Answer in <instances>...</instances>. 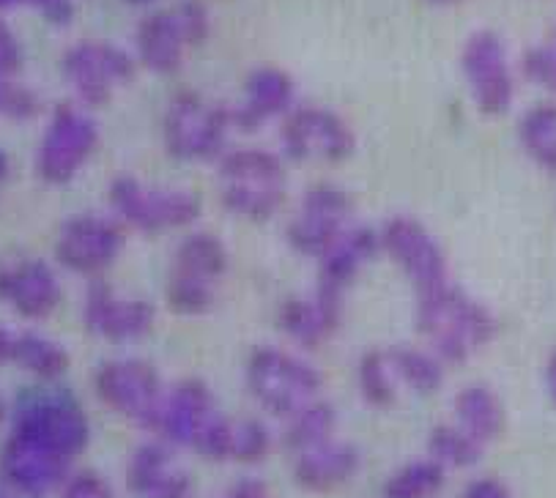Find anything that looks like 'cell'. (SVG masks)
<instances>
[{
	"label": "cell",
	"mask_w": 556,
	"mask_h": 498,
	"mask_svg": "<svg viewBox=\"0 0 556 498\" xmlns=\"http://www.w3.org/2000/svg\"><path fill=\"white\" fill-rule=\"evenodd\" d=\"M414 323L430 343V350L447 367L466 365L500 334V321L491 307L453 282L437 291L419 293Z\"/></svg>",
	"instance_id": "cell-1"
},
{
	"label": "cell",
	"mask_w": 556,
	"mask_h": 498,
	"mask_svg": "<svg viewBox=\"0 0 556 498\" xmlns=\"http://www.w3.org/2000/svg\"><path fill=\"white\" fill-rule=\"evenodd\" d=\"M219 206L247 222H269L288 197V173L282 156L258 145L228 149L217 159Z\"/></svg>",
	"instance_id": "cell-2"
},
{
	"label": "cell",
	"mask_w": 556,
	"mask_h": 498,
	"mask_svg": "<svg viewBox=\"0 0 556 498\" xmlns=\"http://www.w3.org/2000/svg\"><path fill=\"white\" fill-rule=\"evenodd\" d=\"M9 435L75 463L91 444V422L75 395L55 386H36L14 400Z\"/></svg>",
	"instance_id": "cell-3"
},
{
	"label": "cell",
	"mask_w": 556,
	"mask_h": 498,
	"mask_svg": "<svg viewBox=\"0 0 556 498\" xmlns=\"http://www.w3.org/2000/svg\"><path fill=\"white\" fill-rule=\"evenodd\" d=\"M244 386L269 417L286 422L299 408L321 397L324 375L313 361L280 345H255L244 361Z\"/></svg>",
	"instance_id": "cell-4"
},
{
	"label": "cell",
	"mask_w": 556,
	"mask_h": 498,
	"mask_svg": "<svg viewBox=\"0 0 556 498\" xmlns=\"http://www.w3.org/2000/svg\"><path fill=\"white\" fill-rule=\"evenodd\" d=\"M230 269L225 241L212 230H190L176 244L167 274V307L184 318H201L217 304L219 282Z\"/></svg>",
	"instance_id": "cell-5"
},
{
	"label": "cell",
	"mask_w": 556,
	"mask_h": 498,
	"mask_svg": "<svg viewBox=\"0 0 556 498\" xmlns=\"http://www.w3.org/2000/svg\"><path fill=\"white\" fill-rule=\"evenodd\" d=\"M233 104L206 102L192 88H181L162 115V145L176 162H217L228 151Z\"/></svg>",
	"instance_id": "cell-6"
},
{
	"label": "cell",
	"mask_w": 556,
	"mask_h": 498,
	"mask_svg": "<svg viewBox=\"0 0 556 498\" xmlns=\"http://www.w3.org/2000/svg\"><path fill=\"white\" fill-rule=\"evenodd\" d=\"M108 203L113 217L140 235H162L187 230L201 219V197L178 187H151L135 176L110 181Z\"/></svg>",
	"instance_id": "cell-7"
},
{
	"label": "cell",
	"mask_w": 556,
	"mask_h": 498,
	"mask_svg": "<svg viewBox=\"0 0 556 498\" xmlns=\"http://www.w3.org/2000/svg\"><path fill=\"white\" fill-rule=\"evenodd\" d=\"M93 395L115 417L154 433L165 403V381L151 361L138 356L108 359L93 370Z\"/></svg>",
	"instance_id": "cell-8"
},
{
	"label": "cell",
	"mask_w": 556,
	"mask_h": 498,
	"mask_svg": "<svg viewBox=\"0 0 556 498\" xmlns=\"http://www.w3.org/2000/svg\"><path fill=\"white\" fill-rule=\"evenodd\" d=\"M99 149V124L83 104L61 102L52 110L36 151V176L50 187L75 181Z\"/></svg>",
	"instance_id": "cell-9"
},
{
	"label": "cell",
	"mask_w": 556,
	"mask_h": 498,
	"mask_svg": "<svg viewBox=\"0 0 556 498\" xmlns=\"http://www.w3.org/2000/svg\"><path fill=\"white\" fill-rule=\"evenodd\" d=\"M61 75L72 97L86 110L104 107L118 88L129 86L138 75L132 52L121 50L110 41H77L61 58Z\"/></svg>",
	"instance_id": "cell-10"
},
{
	"label": "cell",
	"mask_w": 556,
	"mask_h": 498,
	"mask_svg": "<svg viewBox=\"0 0 556 498\" xmlns=\"http://www.w3.org/2000/svg\"><path fill=\"white\" fill-rule=\"evenodd\" d=\"M460 75L477 113L485 118H500L516 102V72L505 39L496 30L480 28L466 36L460 47Z\"/></svg>",
	"instance_id": "cell-11"
},
{
	"label": "cell",
	"mask_w": 556,
	"mask_h": 498,
	"mask_svg": "<svg viewBox=\"0 0 556 498\" xmlns=\"http://www.w3.org/2000/svg\"><path fill=\"white\" fill-rule=\"evenodd\" d=\"M280 149L286 162L293 165H307L313 159L343 165L356 151V135L334 110L302 104L280 120Z\"/></svg>",
	"instance_id": "cell-12"
},
{
	"label": "cell",
	"mask_w": 556,
	"mask_h": 498,
	"mask_svg": "<svg viewBox=\"0 0 556 498\" xmlns=\"http://www.w3.org/2000/svg\"><path fill=\"white\" fill-rule=\"evenodd\" d=\"M127 228L108 214H75L55 235L58 266L86 280H102L104 271L124 255Z\"/></svg>",
	"instance_id": "cell-13"
},
{
	"label": "cell",
	"mask_w": 556,
	"mask_h": 498,
	"mask_svg": "<svg viewBox=\"0 0 556 498\" xmlns=\"http://www.w3.org/2000/svg\"><path fill=\"white\" fill-rule=\"evenodd\" d=\"M379 239L381 253L403 271L417 296L450 282L447 253L419 219L397 214L381 225Z\"/></svg>",
	"instance_id": "cell-14"
},
{
	"label": "cell",
	"mask_w": 556,
	"mask_h": 498,
	"mask_svg": "<svg viewBox=\"0 0 556 498\" xmlns=\"http://www.w3.org/2000/svg\"><path fill=\"white\" fill-rule=\"evenodd\" d=\"M354 201L343 187L318 181L299 201L296 217L286 228V244L302 258L318 260L351 225Z\"/></svg>",
	"instance_id": "cell-15"
},
{
	"label": "cell",
	"mask_w": 556,
	"mask_h": 498,
	"mask_svg": "<svg viewBox=\"0 0 556 498\" xmlns=\"http://www.w3.org/2000/svg\"><path fill=\"white\" fill-rule=\"evenodd\" d=\"M83 327L102 343L132 345L154 332L156 307L149 298L118 296L108 282L93 280L83 298Z\"/></svg>",
	"instance_id": "cell-16"
},
{
	"label": "cell",
	"mask_w": 556,
	"mask_h": 498,
	"mask_svg": "<svg viewBox=\"0 0 556 498\" xmlns=\"http://www.w3.org/2000/svg\"><path fill=\"white\" fill-rule=\"evenodd\" d=\"M64 288L55 269L34 255H12L0 260V304L25 321H47L61 307Z\"/></svg>",
	"instance_id": "cell-17"
},
{
	"label": "cell",
	"mask_w": 556,
	"mask_h": 498,
	"mask_svg": "<svg viewBox=\"0 0 556 498\" xmlns=\"http://www.w3.org/2000/svg\"><path fill=\"white\" fill-rule=\"evenodd\" d=\"M345 293L316 285L307 296H291L277 312V327L302 350H318L343 329Z\"/></svg>",
	"instance_id": "cell-18"
},
{
	"label": "cell",
	"mask_w": 556,
	"mask_h": 498,
	"mask_svg": "<svg viewBox=\"0 0 556 498\" xmlns=\"http://www.w3.org/2000/svg\"><path fill=\"white\" fill-rule=\"evenodd\" d=\"M124 482L132 498H192L195 482L187 469L176 463V447L162 438L143 442L132 449L124 471Z\"/></svg>",
	"instance_id": "cell-19"
},
{
	"label": "cell",
	"mask_w": 556,
	"mask_h": 498,
	"mask_svg": "<svg viewBox=\"0 0 556 498\" xmlns=\"http://www.w3.org/2000/svg\"><path fill=\"white\" fill-rule=\"evenodd\" d=\"M214 413H219V408L212 386L201 379H181L167 386L154 435L176 449H192Z\"/></svg>",
	"instance_id": "cell-20"
},
{
	"label": "cell",
	"mask_w": 556,
	"mask_h": 498,
	"mask_svg": "<svg viewBox=\"0 0 556 498\" xmlns=\"http://www.w3.org/2000/svg\"><path fill=\"white\" fill-rule=\"evenodd\" d=\"M296 107V82L280 66H258L247 75L244 99L233 104V129L255 135L271 124L282 120Z\"/></svg>",
	"instance_id": "cell-21"
},
{
	"label": "cell",
	"mask_w": 556,
	"mask_h": 498,
	"mask_svg": "<svg viewBox=\"0 0 556 498\" xmlns=\"http://www.w3.org/2000/svg\"><path fill=\"white\" fill-rule=\"evenodd\" d=\"M70 474V460L7 435L3 449H0V476L14 493L25 498H45L61 490Z\"/></svg>",
	"instance_id": "cell-22"
},
{
	"label": "cell",
	"mask_w": 556,
	"mask_h": 498,
	"mask_svg": "<svg viewBox=\"0 0 556 498\" xmlns=\"http://www.w3.org/2000/svg\"><path fill=\"white\" fill-rule=\"evenodd\" d=\"M362 471V452L349 442H324L313 449L293 455L291 480L299 490L327 496L349 485Z\"/></svg>",
	"instance_id": "cell-23"
},
{
	"label": "cell",
	"mask_w": 556,
	"mask_h": 498,
	"mask_svg": "<svg viewBox=\"0 0 556 498\" xmlns=\"http://www.w3.org/2000/svg\"><path fill=\"white\" fill-rule=\"evenodd\" d=\"M135 61L140 69L156 77H173L181 72L187 52L192 50L184 39L181 28L176 23L173 9H160L149 12L138 25H135Z\"/></svg>",
	"instance_id": "cell-24"
},
{
	"label": "cell",
	"mask_w": 556,
	"mask_h": 498,
	"mask_svg": "<svg viewBox=\"0 0 556 498\" xmlns=\"http://www.w3.org/2000/svg\"><path fill=\"white\" fill-rule=\"evenodd\" d=\"M20 367L45 384H55L70 370V354L58 340L39 332L0 327V367Z\"/></svg>",
	"instance_id": "cell-25"
},
{
	"label": "cell",
	"mask_w": 556,
	"mask_h": 498,
	"mask_svg": "<svg viewBox=\"0 0 556 498\" xmlns=\"http://www.w3.org/2000/svg\"><path fill=\"white\" fill-rule=\"evenodd\" d=\"M379 253L381 239L374 228H367V225H349V228L340 233V239L329 246L321 258H318L316 285L345 293L354 285L359 271Z\"/></svg>",
	"instance_id": "cell-26"
},
{
	"label": "cell",
	"mask_w": 556,
	"mask_h": 498,
	"mask_svg": "<svg viewBox=\"0 0 556 498\" xmlns=\"http://www.w3.org/2000/svg\"><path fill=\"white\" fill-rule=\"evenodd\" d=\"M455 422L469 430L477 442L488 444L500 442L507 427V411L496 390L485 384H469L455 395L453 400Z\"/></svg>",
	"instance_id": "cell-27"
},
{
	"label": "cell",
	"mask_w": 556,
	"mask_h": 498,
	"mask_svg": "<svg viewBox=\"0 0 556 498\" xmlns=\"http://www.w3.org/2000/svg\"><path fill=\"white\" fill-rule=\"evenodd\" d=\"M334 430H338V411H334V406L329 400L316 397V400L302 406L296 413H291L286 419L282 447H286V452L299 455L324 442H332Z\"/></svg>",
	"instance_id": "cell-28"
},
{
	"label": "cell",
	"mask_w": 556,
	"mask_h": 498,
	"mask_svg": "<svg viewBox=\"0 0 556 498\" xmlns=\"http://www.w3.org/2000/svg\"><path fill=\"white\" fill-rule=\"evenodd\" d=\"M387 354H390V365L397 384H403L414 395L430 397L444 386L447 365L433 350L417 348V345H395Z\"/></svg>",
	"instance_id": "cell-29"
},
{
	"label": "cell",
	"mask_w": 556,
	"mask_h": 498,
	"mask_svg": "<svg viewBox=\"0 0 556 498\" xmlns=\"http://www.w3.org/2000/svg\"><path fill=\"white\" fill-rule=\"evenodd\" d=\"M523 154L545 173H556V102L532 104L518 120Z\"/></svg>",
	"instance_id": "cell-30"
},
{
	"label": "cell",
	"mask_w": 556,
	"mask_h": 498,
	"mask_svg": "<svg viewBox=\"0 0 556 498\" xmlns=\"http://www.w3.org/2000/svg\"><path fill=\"white\" fill-rule=\"evenodd\" d=\"M485 455V444L477 442L469 430L455 424H437L428 433V458L437 460L447 471H466L475 469Z\"/></svg>",
	"instance_id": "cell-31"
},
{
	"label": "cell",
	"mask_w": 556,
	"mask_h": 498,
	"mask_svg": "<svg viewBox=\"0 0 556 498\" xmlns=\"http://www.w3.org/2000/svg\"><path fill=\"white\" fill-rule=\"evenodd\" d=\"M356 392L374 411H390L397 403V379L387 350H365L356 361Z\"/></svg>",
	"instance_id": "cell-32"
},
{
	"label": "cell",
	"mask_w": 556,
	"mask_h": 498,
	"mask_svg": "<svg viewBox=\"0 0 556 498\" xmlns=\"http://www.w3.org/2000/svg\"><path fill=\"white\" fill-rule=\"evenodd\" d=\"M447 469L433 458H417L403 463L387 476L381 498H439L447 485Z\"/></svg>",
	"instance_id": "cell-33"
},
{
	"label": "cell",
	"mask_w": 556,
	"mask_h": 498,
	"mask_svg": "<svg viewBox=\"0 0 556 498\" xmlns=\"http://www.w3.org/2000/svg\"><path fill=\"white\" fill-rule=\"evenodd\" d=\"M275 449V435L269 424L261 419H236V447L233 463L241 465H261Z\"/></svg>",
	"instance_id": "cell-34"
},
{
	"label": "cell",
	"mask_w": 556,
	"mask_h": 498,
	"mask_svg": "<svg viewBox=\"0 0 556 498\" xmlns=\"http://www.w3.org/2000/svg\"><path fill=\"white\" fill-rule=\"evenodd\" d=\"M233 447H236V419L225 417L223 411L214 413L212 422L201 430L190 452L198 458H206L212 463H233Z\"/></svg>",
	"instance_id": "cell-35"
},
{
	"label": "cell",
	"mask_w": 556,
	"mask_h": 498,
	"mask_svg": "<svg viewBox=\"0 0 556 498\" xmlns=\"http://www.w3.org/2000/svg\"><path fill=\"white\" fill-rule=\"evenodd\" d=\"M518 72L527 82L538 86L548 97L556 99V44L545 39L543 44H532L521 52Z\"/></svg>",
	"instance_id": "cell-36"
},
{
	"label": "cell",
	"mask_w": 556,
	"mask_h": 498,
	"mask_svg": "<svg viewBox=\"0 0 556 498\" xmlns=\"http://www.w3.org/2000/svg\"><path fill=\"white\" fill-rule=\"evenodd\" d=\"M41 102L36 91L14 80H0V118L12 124H28L39 115Z\"/></svg>",
	"instance_id": "cell-37"
},
{
	"label": "cell",
	"mask_w": 556,
	"mask_h": 498,
	"mask_svg": "<svg viewBox=\"0 0 556 498\" xmlns=\"http://www.w3.org/2000/svg\"><path fill=\"white\" fill-rule=\"evenodd\" d=\"M170 9L176 14V23L187 44L201 47L203 41H208V36H212V14H208L201 0H178L176 7Z\"/></svg>",
	"instance_id": "cell-38"
},
{
	"label": "cell",
	"mask_w": 556,
	"mask_h": 498,
	"mask_svg": "<svg viewBox=\"0 0 556 498\" xmlns=\"http://www.w3.org/2000/svg\"><path fill=\"white\" fill-rule=\"evenodd\" d=\"M58 493L61 498H115L113 485L97 471H72Z\"/></svg>",
	"instance_id": "cell-39"
},
{
	"label": "cell",
	"mask_w": 556,
	"mask_h": 498,
	"mask_svg": "<svg viewBox=\"0 0 556 498\" xmlns=\"http://www.w3.org/2000/svg\"><path fill=\"white\" fill-rule=\"evenodd\" d=\"M17 7H30L41 14L50 25H58L64 28L75 20V3L72 0H0V12Z\"/></svg>",
	"instance_id": "cell-40"
},
{
	"label": "cell",
	"mask_w": 556,
	"mask_h": 498,
	"mask_svg": "<svg viewBox=\"0 0 556 498\" xmlns=\"http://www.w3.org/2000/svg\"><path fill=\"white\" fill-rule=\"evenodd\" d=\"M23 69V47L7 23H0V80H14Z\"/></svg>",
	"instance_id": "cell-41"
},
{
	"label": "cell",
	"mask_w": 556,
	"mask_h": 498,
	"mask_svg": "<svg viewBox=\"0 0 556 498\" xmlns=\"http://www.w3.org/2000/svg\"><path fill=\"white\" fill-rule=\"evenodd\" d=\"M460 498H516L510 487L500 480V476H475L466 482Z\"/></svg>",
	"instance_id": "cell-42"
},
{
	"label": "cell",
	"mask_w": 556,
	"mask_h": 498,
	"mask_svg": "<svg viewBox=\"0 0 556 498\" xmlns=\"http://www.w3.org/2000/svg\"><path fill=\"white\" fill-rule=\"evenodd\" d=\"M219 498H271V493L266 482L258 480V476H241L233 485L225 487Z\"/></svg>",
	"instance_id": "cell-43"
},
{
	"label": "cell",
	"mask_w": 556,
	"mask_h": 498,
	"mask_svg": "<svg viewBox=\"0 0 556 498\" xmlns=\"http://www.w3.org/2000/svg\"><path fill=\"white\" fill-rule=\"evenodd\" d=\"M545 392H548L551 406L556 408V348L551 350L548 361H545Z\"/></svg>",
	"instance_id": "cell-44"
},
{
	"label": "cell",
	"mask_w": 556,
	"mask_h": 498,
	"mask_svg": "<svg viewBox=\"0 0 556 498\" xmlns=\"http://www.w3.org/2000/svg\"><path fill=\"white\" fill-rule=\"evenodd\" d=\"M9 176H12V156L7 151H0V187L7 183Z\"/></svg>",
	"instance_id": "cell-45"
},
{
	"label": "cell",
	"mask_w": 556,
	"mask_h": 498,
	"mask_svg": "<svg viewBox=\"0 0 556 498\" xmlns=\"http://www.w3.org/2000/svg\"><path fill=\"white\" fill-rule=\"evenodd\" d=\"M127 7H135V9H146V7H154L156 0H124Z\"/></svg>",
	"instance_id": "cell-46"
},
{
	"label": "cell",
	"mask_w": 556,
	"mask_h": 498,
	"mask_svg": "<svg viewBox=\"0 0 556 498\" xmlns=\"http://www.w3.org/2000/svg\"><path fill=\"white\" fill-rule=\"evenodd\" d=\"M428 3H433V7H455L460 0H428Z\"/></svg>",
	"instance_id": "cell-47"
},
{
	"label": "cell",
	"mask_w": 556,
	"mask_h": 498,
	"mask_svg": "<svg viewBox=\"0 0 556 498\" xmlns=\"http://www.w3.org/2000/svg\"><path fill=\"white\" fill-rule=\"evenodd\" d=\"M548 39H551V41H554V44H556V25H554V28H551V34H548Z\"/></svg>",
	"instance_id": "cell-48"
},
{
	"label": "cell",
	"mask_w": 556,
	"mask_h": 498,
	"mask_svg": "<svg viewBox=\"0 0 556 498\" xmlns=\"http://www.w3.org/2000/svg\"><path fill=\"white\" fill-rule=\"evenodd\" d=\"M0 498H12V496H7V493H0Z\"/></svg>",
	"instance_id": "cell-49"
}]
</instances>
